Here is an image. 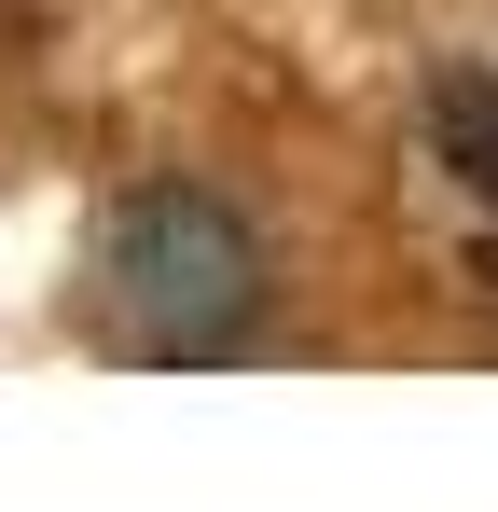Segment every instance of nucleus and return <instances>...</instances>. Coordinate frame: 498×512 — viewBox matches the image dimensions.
<instances>
[{
  "instance_id": "obj_1",
  "label": "nucleus",
  "mask_w": 498,
  "mask_h": 512,
  "mask_svg": "<svg viewBox=\"0 0 498 512\" xmlns=\"http://www.w3.org/2000/svg\"><path fill=\"white\" fill-rule=\"evenodd\" d=\"M111 319L153 360H236L263 333V236L222 194H194V180L125 194V222H111Z\"/></svg>"
},
{
  "instance_id": "obj_2",
  "label": "nucleus",
  "mask_w": 498,
  "mask_h": 512,
  "mask_svg": "<svg viewBox=\"0 0 498 512\" xmlns=\"http://www.w3.org/2000/svg\"><path fill=\"white\" fill-rule=\"evenodd\" d=\"M429 139H443V167L471 194H498V70H443L429 84Z\"/></svg>"
}]
</instances>
